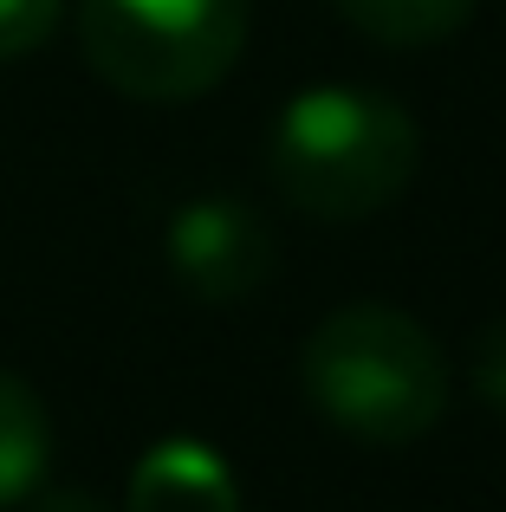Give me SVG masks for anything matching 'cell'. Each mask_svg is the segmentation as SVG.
<instances>
[{"mask_svg": "<svg viewBox=\"0 0 506 512\" xmlns=\"http://www.w3.org/2000/svg\"><path fill=\"white\" fill-rule=\"evenodd\" d=\"M422 163L416 117L364 85H305L266 137L273 188L312 221H370Z\"/></svg>", "mask_w": 506, "mask_h": 512, "instance_id": "6da1fadb", "label": "cell"}, {"mask_svg": "<svg viewBox=\"0 0 506 512\" xmlns=\"http://www.w3.org/2000/svg\"><path fill=\"white\" fill-rule=\"evenodd\" d=\"M299 376L312 409L357 441H416L448 415V363L396 305H344L305 338Z\"/></svg>", "mask_w": 506, "mask_h": 512, "instance_id": "7a4b0ae2", "label": "cell"}, {"mask_svg": "<svg viewBox=\"0 0 506 512\" xmlns=\"http://www.w3.org/2000/svg\"><path fill=\"white\" fill-rule=\"evenodd\" d=\"M331 7L377 46H435L468 26L474 0H331Z\"/></svg>", "mask_w": 506, "mask_h": 512, "instance_id": "52a82bcc", "label": "cell"}, {"mask_svg": "<svg viewBox=\"0 0 506 512\" xmlns=\"http://www.w3.org/2000/svg\"><path fill=\"white\" fill-rule=\"evenodd\" d=\"M91 72L143 104H182L234 72L247 0H78Z\"/></svg>", "mask_w": 506, "mask_h": 512, "instance_id": "3957f363", "label": "cell"}, {"mask_svg": "<svg viewBox=\"0 0 506 512\" xmlns=\"http://www.w3.org/2000/svg\"><path fill=\"white\" fill-rule=\"evenodd\" d=\"M33 512H111L98 500V493H78V487H52V493H39Z\"/></svg>", "mask_w": 506, "mask_h": 512, "instance_id": "30bf717a", "label": "cell"}, {"mask_svg": "<svg viewBox=\"0 0 506 512\" xmlns=\"http://www.w3.org/2000/svg\"><path fill=\"white\" fill-rule=\"evenodd\" d=\"M169 266L208 305H234L273 273V227L234 195H195L169 214Z\"/></svg>", "mask_w": 506, "mask_h": 512, "instance_id": "277c9868", "label": "cell"}, {"mask_svg": "<svg viewBox=\"0 0 506 512\" xmlns=\"http://www.w3.org/2000/svg\"><path fill=\"white\" fill-rule=\"evenodd\" d=\"M59 13L65 0H0V59H26L33 46H46Z\"/></svg>", "mask_w": 506, "mask_h": 512, "instance_id": "ba28073f", "label": "cell"}, {"mask_svg": "<svg viewBox=\"0 0 506 512\" xmlns=\"http://www.w3.org/2000/svg\"><path fill=\"white\" fill-rule=\"evenodd\" d=\"M474 389H481L494 409H506V318L481 331V344H474Z\"/></svg>", "mask_w": 506, "mask_h": 512, "instance_id": "9c48e42d", "label": "cell"}, {"mask_svg": "<svg viewBox=\"0 0 506 512\" xmlns=\"http://www.w3.org/2000/svg\"><path fill=\"white\" fill-rule=\"evenodd\" d=\"M52 467V422L46 402L20 383L13 370H0V506H20L46 487Z\"/></svg>", "mask_w": 506, "mask_h": 512, "instance_id": "8992f818", "label": "cell"}, {"mask_svg": "<svg viewBox=\"0 0 506 512\" xmlns=\"http://www.w3.org/2000/svg\"><path fill=\"white\" fill-rule=\"evenodd\" d=\"M130 512H241V493L215 448L163 441L130 474Z\"/></svg>", "mask_w": 506, "mask_h": 512, "instance_id": "5b68a950", "label": "cell"}]
</instances>
